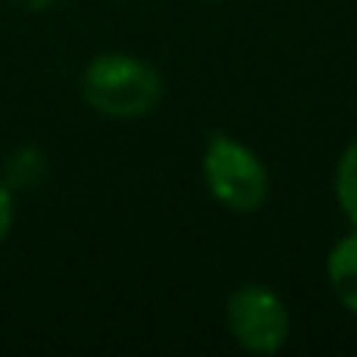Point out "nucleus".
<instances>
[{
	"instance_id": "4",
	"label": "nucleus",
	"mask_w": 357,
	"mask_h": 357,
	"mask_svg": "<svg viewBox=\"0 0 357 357\" xmlns=\"http://www.w3.org/2000/svg\"><path fill=\"white\" fill-rule=\"evenodd\" d=\"M326 276L335 298L342 301V307L357 317V229L329 251Z\"/></svg>"
},
{
	"instance_id": "3",
	"label": "nucleus",
	"mask_w": 357,
	"mask_h": 357,
	"mask_svg": "<svg viewBox=\"0 0 357 357\" xmlns=\"http://www.w3.org/2000/svg\"><path fill=\"white\" fill-rule=\"evenodd\" d=\"M226 323L232 339L254 354H276L289 342L291 326L285 301L260 282H248L229 295Z\"/></svg>"
},
{
	"instance_id": "1",
	"label": "nucleus",
	"mask_w": 357,
	"mask_h": 357,
	"mask_svg": "<svg viewBox=\"0 0 357 357\" xmlns=\"http://www.w3.org/2000/svg\"><path fill=\"white\" fill-rule=\"evenodd\" d=\"M82 98L100 116L138 119L157 110L163 98V79L148 60L132 54H98L82 73Z\"/></svg>"
},
{
	"instance_id": "7",
	"label": "nucleus",
	"mask_w": 357,
	"mask_h": 357,
	"mask_svg": "<svg viewBox=\"0 0 357 357\" xmlns=\"http://www.w3.org/2000/svg\"><path fill=\"white\" fill-rule=\"evenodd\" d=\"M16 191L10 188V185L0 178V245H3L6 238H10L13 232V222H16Z\"/></svg>"
},
{
	"instance_id": "6",
	"label": "nucleus",
	"mask_w": 357,
	"mask_h": 357,
	"mask_svg": "<svg viewBox=\"0 0 357 357\" xmlns=\"http://www.w3.org/2000/svg\"><path fill=\"white\" fill-rule=\"evenodd\" d=\"M335 197L339 207L345 210V216L351 220V226L357 229V142H351L339 157L335 167Z\"/></svg>"
},
{
	"instance_id": "2",
	"label": "nucleus",
	"mask_w": 357,
	"mask_h": 357,
	"mask_svg": "<svg viewBox=\"0 0 357 357\" xmlns=\"http://www.w3.org/2000/svg\"><path fill=\"white\" fill-rule=\"evenodd\" d=\"M207 191L232 213H254L270 197V173L248 144L213 132L204 151Z\"/></svg>"
},
{
	"instance_id": "5",
	"label": "nucleus",
	"mask_w": 357,
	"mask_h": 357,
	"mask_svg": "<svg viewBox=\"0 0 357 357\" xmlns=\"http://www.w3.org/2000/svg\"><path fill=\"white\" fill-rule=\"evenodd\" d=\"M44 154L38 148H19L6 157V167H3V182L10 185L13 191H22V188H35L44 176Z\"/></svg>"
},
{
	"instance_id": "8",
	"label": "nucleus",
	"mask_w": 357,
	"mask_h": 357,
	"mask_svg": "<svg viewBox=\"0 0 357 357\" xmlns=\"http://www.w3.org/2000/svg\"><path fill=\"white\" fill-rule=\"evenodd\" d=\"M13 3L25 6V10H31V13H41V10H54V6H60L63 0H13Z\"/></svg>"
}]
</instances>
